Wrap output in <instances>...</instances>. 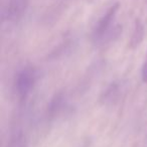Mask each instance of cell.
Segmentation results:
<instances>
[{"label": "cell", "instance_id": "obj_4", "mask_svg": "<svg viewBox=\"0 0 147 147\" xmlns=\"http://www.w3.org/2000/svg\"><path fill=\"white\" fill-rule=\"evenodd\" d=\"M65 105V96L63 92L55 93L51 99L47 106V116L49 118H55L57 115L63 111Z\"/></svg>", "mask_w": 147, "mask_h": 147}, {"label": "cell", "instance_id": "obj_5", "mask_svg": "<svg viewBox=\"0 0 147 147\" xmlns=\"http://www.w3.org/2000/svg\"><path fill=\"white\" fill-rule=\"evenodd\" d=\"M144 34H145V29H144V25H143L142 21L139 18H137L135 20L134 23V29H133L132 35H131V39L129 45L132 49H136L140 45V43L142 42L143 38H144Z\"/></svg>", "mask_w": 147, "mask_h": 147}, {"label": "cell", "instance_id": "obj_1", "mask_svg": "<svg viewBox=\"0 0 147 147\" xmlns=\"http://www.w3.org/2000/svg\"><path fill=\"white\" fill-rule=\"evenodd\" d=\"M120 9V3L116 2L113 5H111L107 11L100 17L93 29V40L95 43L98 45L99 41L102 39V37L106 34V32L112 27V23L114 21V18L116 16L117 12Z\"/></svg>", "mask_w": 147, "mask_h": 147}, {"label": "cell", "instance_id": "obj_8", "mask_svg": "<svg viewBox=\"0 0 147 147\" xmlns=\"http://www.w3.org/2000/svg\"><path fill=\"white\" fill-rule=\"evenodd\" d=\"M122 33V26L120 24H116L114 26H112L108 31L106 32V34L102 37L100 41H99L98 45H107V43H110L112 41L116 40L119 37V35Z\"/></svg>", "mask_w": 147, "mask_h": 147}, {"label": "cell", "instance_id": "obj_2", "mask_svg": "<svg viewBox=\"0 0 147 147\" xmlns=\"http://www.w3.org/2000/svg\"><path fill=\"white\" fill-rule=\"evenodd\" d=\"M35 83V71L31 67H24L16 76L15 89L21 100L25 99L32 90Z\"/></svg>", "mask_w": 147, "mask_h": 147}, {"label": "cell", "instance_id": "obj_3", "mask_svg": "<svg viewBox=\"0 0 147 147\" xmlns=\"http://www.w3.org/2000/svg\"><path fill=\"white\" fill-rule=\"evenodd\" d=\"M2 18L12 22L20 20L28 5V0H2Z\"/></svg>", "mask_w": 147, "mask_h": 147}, {"label": "cell", "instance_id": "obj_7", "mask_svg": "<svg viewBox=\"0 0 147 147\" xmlns=\"http://www.w3.org/2000/svg\"><path fill=\"white\" fill-rule=\"evenodd\" d=\"M7 147H27V141L22 130L16 129L15 131H13L9 138Z\"/></svg>", "mask_w": 147, "mask_h": 147}, {"label": "cell", "instance_id": "obj_6", "mask_svg": "<svg viewBox=\"0 0 147 147\" xmlns=\"http://www.w3.org/2000/svg\"><path fill=\"white\" fill-rule=\"evenodd\" d=\"M120 93V87L117 83H112L110 84L107 89L102 93L101 96V101L104 104H112L115 101H117Z\"/></svg>", "mask_w": 147, "mask_h": 147}, {"label": "cell", "instance_id": "obj_9", "mask_svg": "<svg viewBox=\"0 0 147 147\" xmlns=\"http://www.w3.org/2000/svg\"><path fill=\"white\" fill-rule=\"evenodd\" d=\"M141 76H142V81H143V83L147 84V55H146V59H145L144 63H143L142 73H141Z\"/></svg>", "mask_w": 147, "mask_h": 147}]
</instances>
